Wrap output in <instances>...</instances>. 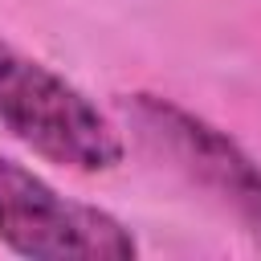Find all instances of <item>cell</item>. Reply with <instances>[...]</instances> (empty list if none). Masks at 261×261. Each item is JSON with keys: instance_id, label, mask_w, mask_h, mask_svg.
<instances>
[{"instance_id": "obj_3", "label": "cell", "mask_w": 261, "mask_h": 261, "mask_svg": "<svg viewBox=\"0 0 261 261\" xmlns=\"http://www.w3.org/2000/svg\"><path fill=\"white\" fill-rule=\"evenodd\" d=\"M122 114L159 159H167L179 175L204 188L261 245V163H253L241 151V143H232L212 122L196 118L192 110L155 94L122 98Z\"/></svg>"}, {"instance_id": "obj_2", "label": "cell", "mask_w": 261, "mask_h": 261, "mask_svg": "<svg viewBox=\"0 0 261 261\" xmlns=\"http://www.w3.org/2000/svg\"><path fill=\"white\" fill-rule=\"evenodd\" d=\"M0 245L33 261H126L139 253L118 216L61 196L8 155H0Z\"/></svg>"}, {"instance_id": "obj_1", "label": "cell", "mask_w": 261, "mask_h": 261, "mask_svg": "<svg viewBox=\"0 0 261 261\" xmlns=\"http://www.w3.org/2000/svg\"><path fill=\"white\" fill-rule=\"evenodd\" d=\"M0 126L29 151L73 171H106L122 159L110 118L77 86L8 41H0Z\"/></svg>"}]
</instances>
